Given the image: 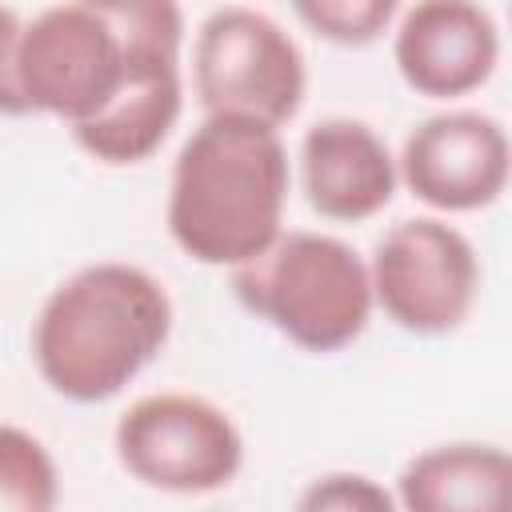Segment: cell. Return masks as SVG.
I'll return each mask as SVG.
<instances>
[{"label":"cell","mask_w":512,"mask_h":512,"mask_svg":"<svg viewBox=\"0 0 512 512\" xmlns=\"http://www.w3.org/2000/svg\"><path fill=\"white\" fill-rule=\"evenodd\" d=\"M376 308L412 336H452L480 300L476 244L444 216L396 220L368 256Z\"/></svg>","instance_id":"obj_6"},{"label":"cell","mask_w":512,"mask_h":512,"mask_svg":"<svg viewBox=\"0 0 512 512\" xmlns=\"http://www.w3.org/2000/svg\"><path fill=\"white\" fill-rule=\"evenodd\" d=\"M288 188L292 164L276 124L204 112L172 160L168 236L188 260L232 272L284 232Z\"/></svg>","instance_id":"obj_1"},{"label":"cell","mask_w":512,"mask_h":512,"mask_svg":"<svg viewBox=\"0 0 512 512\" xmlns=\"http://www.w3.org/2000/svg\"><path fill=\"white\" fill-rule=\"evenodd\" d=\"M392 64L424 100L472 96L500 64V24L480 0H412L392 24Z\"/></svg>","instance_id":"obj_9"},{"label":"cell","mask_w":512,"mask_h":512,"mask_svg":"<svg viewBox=\"0 0 512 512\" xmlns=\"http://www.w3.org/2000/svg\"><path fill=\"white\" fill-rule=\"evenodd\" d=\"M232 296L308 356L352 348L376 312L368 260L312 228H284L260 256L232 268Z\"/></svg>","instance_id":"obj_3"},{"label":"cell","mask_w":512,"mask_h":512,"mask_svg":"<svg viewBox=\"0 0 512 512\" xmlns=\"http://www.w3.org/2000/svg\"><path fill=\"white\" fill-rule=\"evenodd\" d=\"M300 192L320 220L364 224L380 216L396 188V152L388 140L352 116H328L300 136Z\"/></svg>","instance_id":"obj_10"},{"label":"cell","mask_w":512,"mask_h":512,"mask_svg":"<svg viewBox=\"0 0 512 512\" xmlns=\"http://www.w3.org/2000/svg\"><path fill=\"white\" fill-rule=\"evenodd\" d=\"M120 36L124 52H184V8L180 0H80Z\"/></svg>","instance_id":"obj_15"},{"label":"cell","mask_w":512,"mask_h":512,"mask_svg":"<svg viewBox=\"0 0 512 512\" xmlns=\"http://www.w3.org/2000/svg\"><path fill=\"white\" fill-rule=\"evenodd\" d=\"M512 460L492 440H444L404 460L392 480L408 512H492L504 504Z\"/></svg>","instance_id":"obj_12"},{"label":"cell","mask_w":512,"mask_h":512,"mask_svg":"<svg viewBox=\"0 0 512 512\" xmlns=\"http://www.w3.org/2000/svg\"><path fill=\"white\" fill-rule=\"evenodd\" d=\"M400 184L436 216L492 208L512 172L508 132L476 108H444L408 128L396 152Z\"/></svg>","instance_id":"obj_8"},{"label":"cell","mask_w":512,"mask_h":512,"mask_svg":"<svg viewBox=\"0 0 512 512\" xmlns=\"http://www.w3.org/2000/svg\"><path fill=\"white\" fill-rule=\"evenodd\" d=\"M192 88L204 112H240L284 128L304 108L308 64L276 16L224 4L196 28Z\"/></svg>","instance_id":"obj_5"},{"label":"cell","mask_w":512,"mask_h":512,"mask_svg":"<svg viewBox=\"0 0 512 512\" xmlns=\"http://www.w3.org/2000/svg\"><path fill=\"white\" fill-rule=\"evenodd\" d=\"M16 80L32 116H52L72 128L116 96L124 80V44L88 4H48L20 28Z\"/></svg>","instance_id":"obj_7"},{"label":"cell","mask_w":512,"mask_h":512,"mask_svg":"<svg viewBox=\"0 0 512 512\" xmlns=\"http://www.w3.org/2000/svg\"><path fill=\"white\" fill-rule=\"evenodd\" d=\"M296 508L304 512H392L396 496L368 472H320L304 484V492L296 496Z\"/></svg>","instance_id":"obj_16"},{"label":"cell","mask_w":512,"mask_h":512,"mask_svg":"<svg viewBox=\"0 0 512 512\" xmlns=\"http://www.w3.org/2000/svg\"><path fill=\"white\" fill-rule=\"evenodd\" d=\"M116 464L144 488L208 496L244 468V432L228 408L196 392H148L112 428Z\"/></svg>","instance_id":"obj_4"},{"label":"cell","mask_w":512,"mask_h":512,"mask_svg":"<svg viewBox=\"0 0 512 512\" xmlns=\"http://www.w3.org/2000/svg\"><path fill=\"white\" fill-rule=\"evenodd\" d=\"M184 112V68L172 52H124V80L116 96L88 120L72 124L84 156L108 168H132L160 152Z\"/></svg>","instance_id":"obj_11"},{"label":"cell","mask_w":512,"mask_h":512,"mask_svg":"<svg viewBox=\"0 0 512 512\" xmlns=\"http://www.w3.org/2000/svg\"><path fill=\"white\" fill-rule=\"evenodd\" d=\"M296 20L324 44L368 48L392 32L404 0H288Z\"/></svg>","instance_id":"obj_14"},{"label":"cell","mask_w":512,"mask_h":512,"mask_svg":"<svg viewBox=\"0 0 512 512\" xmlns=\"http://www.w3.org/2000/svg\"><path fill=\"white\" fill-rule=\"evenodd\" d=\"M60 504V468L48 444L0 420V512H48Z\"/></svg>","instance_id":"obj_13"},{"label":"cell","mask_w":512,"mask_h":512,"mask_svg":"<svg viewBox=\"0 0 512 512\" xmlns=\"http://www.w3.org/2000/svg\"><path fill=\"white\" fill-rule=\"evenodd\" d=\"M168 284L128 260L64 276L32 320V364L68 404L116 400L172 340Z\"/></svg>","instance_id":"obj_2"},{"label":"cell","mask_w":512,"mask_h":512,"mask_svg":"<svg viewBox=\"0 0 512 512\" xmlns=\"http://www.w3.org/2000/svg\"><path fill=\"white\" fill-rule=\"evenodd\" d=\"M20 28H24V16L12 4H0V116H8V120L32 116L28 104H24L20 80H16V40H20Z\"/></svg>","instance_id":"obj_17"}]
</instances>
